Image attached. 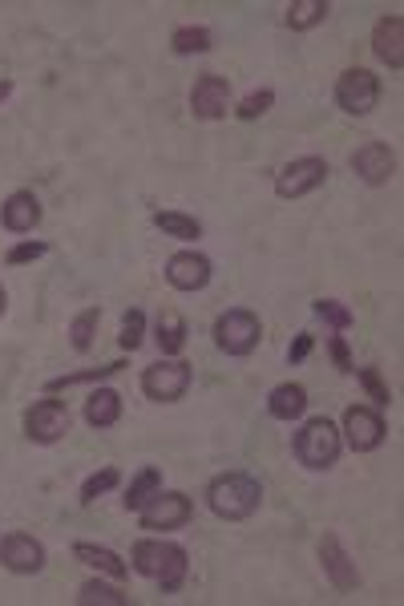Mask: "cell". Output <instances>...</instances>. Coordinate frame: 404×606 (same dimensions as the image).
Listing matches in <instances>:
<instances>
[{
	"mask_svg": "<svg viewBox=\"0 0 404 606\" xmlns=\"http://www.w3.org/2000/svg\"><path fill=\"white\" fill-rule=\"evenodd\" d=\"M263 501V485L259 477L243 473V469H231V473H219L211 485H207V505L211 514L223 518V522H247Z\"/></svg>",
	"mask_w": 404,
	"mask_h": 606,
	"instance_id": "6da1fadb",
	"label": "cell"
},
{
	"mask_svg": "<svg viewBox=\"0 0 404 606\" xmlns=\"http://www.w3.org/2000/svg\"><path fill=\"white\" fill-rule=\"evenodd\" d=\"M340 449H344V437L340 429L328 421V417H312V421H303V429L295 433L291 441V453L303 469H332L340 461Z\"/></svg>",
	"mask_w": 404,
	"mask_h": 606,
	"instance_id": "7a4b0ae2",
	"label": "cell"
},
{
	"mask_svg": "<svg viewBox=\"0 0 404 606\" xmlns=\"http://www.w3.org/2000/svg\"><path fill=\"white\" fill-rule=\"evenodd\" d=\"M259 340H263V324L247 308H231V312H223L215 320V344H219V352H227L235 360L251 356L259 348Z\"/></svg>",
	"mask_w": 404,
	"mask_h": 606,
	"instance_id": "3957f363",
	"label": "cell"
},
{
	"mask_svg": "<svg viewBox=\"0 0 404 606\" xmlns=\"http://www.w3.org/2000/svg\"><path fill=\"white\" fill-rule=\"evenodd\" d=\"M376 101H380V77H376L372 69L352 65V69H344V73L336 77V106H340L344 114L368 118V114L376 110Z\"/></svg>",
	"mask_w": 404,
	"mask_h": 606,
	"instance_id": "277c9868",
	"label": "cell"
},
{
	"mask_svg": "<svg viewBox=\"0 0 404 606\" xmlns=\"http://www.w3.org/2000/svg\"><path fill=\"white\" fill-rule=\"evenodd\" d=\"M69 425H73L69 404L57 400L53 392H49L45 400H37L33 409L25 413V437H29L33 445H57V441L69 433Z\"/></svg>",
	"mask_w": 404,
	"mask_h": 606,
	"instance_id": "5b68a950",
	"label": "cell"
},
{
	"mask_svg": "<svg viewBox=\"0 0 404 606\" xmlns=\"http://www.w3.org/2000/svg\"><path fill=\"white\" fill-rule=\"evenodd\" d=\"M190 514H194V505H190V497L186 493H178V489H158L142 510H138V522H142V530H182L186 522H190Z\"/></svg>",
	"mask_w": 404,
	"mask_h": 606,
	"instance_id": "8992f818",
	"label": "cell"
},
{
	"mask_svg": "<svg viewBox=\"0 0 404 606\" xmlns=\"http://www.w3.org/2000/svg\"><path fill=\"white\" fill-rule=\"evenodd\" d=\"M190 388V364L186 360H158L142 372V392L158 404H174L182 400Z\"/></svg>",
	"mask_w": 404,
	"mask_h": 606,
	"instance_id": "52a82bcc",
	"label": "cell"
},
{
	"mask_svg": "<svg viewBox=\"0 0 404 606\" xmlns=\"http://www.w3.org/2000/svg\"><path fill=\"white\" fill-rule=\"evenodd\" d=\"M328 182V162L308 154V158H295L287 162L279 174H275V194L279 198H303V194H312Z\"/></svg>",
	"mask_w": 404,
	"mask_h": 606,
	"instance_id": "ba28073f",
	"label": "cell"
},
{
	"mask_svg": "<svg viewBox=\"0 0 404 606\" xmlns=\"http://www.w3.org/2000/svg\"><path fill=\"white\" fill-rule=\"evenodd\" d=\"M231 110V81L219 73H202L190 89V114L198 122H219Z\"/></svg>",
	"mask_w": 404,
	"mask_h": 606,
	"instance_id": "9c48e42d",
	"label": "cell"
},
{
	"mask_svg": "<svg viewBox=\"0 0 404 606\" xmlns=\"http://www.w3.org/2000/svg\"><path fill=\"white\" fill-rule=\"evenodd\" d=\"M215 279V263L202 251H174L166 259V283L174 291H202Z\"/></svg>",
	"mask_w": 404,
	"mask_h": 606,
	"instance_id": "30bf717a",
	"label": "cell"
},
{
	"mask_svg": "<svg viewBox=\"0 0 404 606\" xmlns=\"http://www.w3.org/2000/svg\"><path fill=\"white\" fill-rule=\"evenodd\" d=\"M344 437L356 453H372L384 445L388 429H384V417L380 409H368V404H352V409L344 413Z\"/></svg>",
	"mask_w": 404,
	"mask_h": 606,
	"instance_id": "8fae6325",
	"label": "cell"
},
{
	"mask_svg": "<svg viewBox=\"0 0 404 606\" xmlns=\"http://www.w3.org/2000/svg\"><path fill=\"white\" fill-rule=\"evenodd\" d=\"M49 562L45 546L33 538V534H5L0 538V566L13 570V574H41Z\"/></svg>",
	"mask_w": 404,
	"mask_h": 606,
	"instance_id": "7c38bea8",
	"label": "cell"
},
{
	"mask_svg": "<svg viewBox=\"0 0 404 606\" xmlns=\"http://www.w3.org/2000/svg\"><path fill=\"white\" fill-rule=\"evenodd\" d=\"M320 566H324L328 582H332L340 594H348V590L360 586V570H356L352 554L344 550V542H340L336 534H324V538H320Z\"/></svg>",
	"mask_w": 404,
	"mask_h": 606,
	"instance_id": "4fadbf2b",
	"label": "cell"
},
{
	"mask_svg": "<svg viewBox=\"0 0 404 606\" xmlns=\"http://www.w3.org/2000/svg\"><path fill=\"white\" fill-rule=\"evenodd\" d=\"M352 170H356L360 182L384 186V182L396 174V154H392V146H384V142H364V146L352 154Z\"/></svg>",
	"mask_w": 404,
	"mask_h": 606,
	"instance_id": "5bb4252c",
	"label": "cell"
},
{
	"mask_svg": "<svg viewBox=\"0 0 404 606\" xmlns=\"http://www.w3.org/2000/svg\"><path fill=\"white\" fill-rule=\"evenodd\" d=\"M0 223L13 235H29L41 223V202L33 190H13L5 202H0Z\"/></svg>",
	"mask_w": 404,
	"mask_h": 606,
	"instance_id": "9a60e30c",
	"label": "cell"
},
{
	"mask_svg": "<svg viewBox=\"0 0 404 606\" xmlns=\"http://www.w3.org/2000/svg\"><path fill=\"white\" fill-rule=\"evenodd\" d=\"M372 53H376V61H384L388 69H400V65H404V17L388 13V17L376 21V29H372Z\"/></svg>",
	"mask_w": 404,
	"mask_h": 606,
	"instance_id": "2e32d148",
	"label": "cell"
},
{
	"mask_svg": "<svg viewBox=\"0 0 404 606\" xmlns=\"http://www.w3.org/2000/svg\"><path fill=\"white\" fill-rule=\"evenodd\" d=\"M186 574H190V558L178 542H166L162 546V558H158V570H154V582L162 586V594H178L186 586Z\"/></svg>",
	"mask_w": 404,
	"mask_h": 606,
	"instance_id": "e0dca14e",
	"label": "cell"
},
{
	"mask_svg": "<svg viewBox=\"0 0 404 606\" xmlns=\"http://www.w3.org/2000/svg\"><path fill=\"white\" fill-rule=\"evenodd\" d=\"M85 421L93 425V429H114L118 421H122V396L114 392V388H93L89 396H85Z\"/></svg>",
	"mask_w": 404,
	"mask_h": 606,
	"instance_id": "ac0fdd59",
	"label": "cell"
},
{
	"mask_svg": "<svg viewBox=\"0 0 404 606\" xmlns=\"http://www.w3.org/2000/svg\"><path fill=\"white\" fill-rule=\"evenodd\" d=\"M267 413L275 417V421H299L303 413H308V388L303 384H279V388H271V396H267Z\"/></svg>",
	"mask_w": 404,
	"mask_h": 606,
	"instance_id": "d6986e66",
	"label": "cell"
},
{
	"mask_svg": "<svg viewBox=\"0 0 404 606\" xmlns=\"http://www.w3.org/2000/svg\"><path fill=\"white\" fill-rule=\"evenodd\" d=\"M73 558L85 562V566L97 570V574H110V578H126V574H130V562H122L114 550L93 546V542H77V546H73Z\"/></svg>",
	"mask_w": 404,
	"mask_h": 606,
	"instance_id": "ffe728a7",
	"label": "cell"
},
{
	"mask_svg": "<svg viewBox=\"0 0 404 606\" xmlns=\"http://www.w3.org/2000/svg\"><path fill=\"white\" fill-rule=\"evenodd\" d=\"M154 340H158L162 356H178V352L186 348V320H182L174 308H166V312L158 316V324H154Z\"/></svg>",
	"mask_w": 404,
	"mask_h": 606,
	"instance_id": "44dd1931",
	"label": "cell"
},
{
	"mask_svg": "<svg viewBox=\"0 0 404 606\" xmlns=\"http://www.w3.org/2000/svg\"><path fill=\"white\" fill-rule=\"evenodd\" d=\"M332 13L328 0H295V5H287V25L295 33H308L316 25H324V17Z\"/></svg>",
	"mask_w": 404,
	"mask_h": 606,
	"instance_id": "7402d4cb",
	"label": "cell"
},
{
	"mask_svg": "<svg viewBox=\"0 0 404 606\" xmlns=\"http://www.w3.org/2000/svg\"><path fill=\"white\" fill-rule=\"evenodd\" d=\"M126 364L122 360H114V364H101V368H81V372H65V376H53L49 384H45V392H61V388H73V384H101V380H110V376H118Z\"/></svg>",
	"mask_w": 404,
	"mask_h": 606,
	"instance_id": "603a6c76",
	"label": "cell"
},
{
	"mask_svg": "<svg viewBox=\"0 0 404 606\" xmlns=\"http://www.w3.org/2000/svg\"><path fill=\"white\" fill-rule=\"evenodd\" d=\"M158 489H162V473H158V465H146V469L130 481V489H126V497H122V505H126L130 514H138Z\"/></svg>",
	"mask_w": 404,
	"mask_h": 606,
	"instance_id": "cb8c5ba5",
	"label": "cell"
},
{
	"mask_svg": "<svg viewBox=\"0 0 404 606\" xmlns=\"http://www.w3.org/2000/svg\"><path fill=\"white\" fill-rule=\"evenodd\" d=\"M211 45H215V33H211L207 25H182V29H174V37H170V49H174L178 57L207 53Z\"/></svg>",
	"mask_w": 404,
	"mask_h": 606,
	"instance_id": "d4e9b609",
	"label": "cell"
},
{
	"mask_svg": "<svg viewBox=\"0 0 404 606\" xmlns=\"http://www.w3.org/2000/svg\"><path fill=\"white\" fill-rule=\"evenodd\" d=\"M154 227H158L162 235H170V239H182V243L202 239V223L190 219V215H178V211H158V215H154Z\"/></svg>",
	"mask_w": 404,
	"mask_h": 606,
	"instance_id": "484cf974",
	"label": "cell"
},
{
	"mask_svg": "<svg viewBox=\"0 0 404 606\" xmlns=\"http://www.w3.org/2000/svg\"><path fill=\"white\" fill-rule=\"evenodd\" d=\"M97 324H101V308H85V312L73 316V324H69V344H73V352H89V348H93Z\"/></svg>",
	"mask_w": 404,
	"mask_h": 606,
	"instance_id": "4316f807",
	"label": "cell"
},
{
	"mask_svg": "<svg viewBox=\"0 0 404 606\" xmlns=\"http://www.w3.org/2000/svg\"><path fill=\"white\" fill-rule=\"evenodd\" d=\"M77 602H81V606H126L130 598H126L118 586H106V582L89 578V582L77 590Z\"/></svg>",
	"mask_w": 404,
	"mask_h": 606,
	"instance_id": "83f0119b",
	"label": "cell"
},
{
	"mask_svg": "<svg viewBox=\"0 0 404 606\" xmlns=\"http://www.w3.org/2000/svg\"><path fill=\"white\" fill-rule=\"evenodd\" d=\"M118 481H122V473L114 469V465H106V469H97V473H89L85 477V485H81V493H77V501L81 505H93L101 493H110V489H118Z\"/></svg>",
	"mask_w": 404,
	"mask_h": 606,
	"instance_id": "f1b7e54d",
	"label": "cell"
},
{
	"mask_svg": "<svg viewBox=\"0 0 404 606\" xmlns=\"http://www.w3.org/2000/svg\"><path fill=\"white\" fill-rule=\"evenodd\" d=\"M312 312H316L332 332H348V328H352V320H356V316H352V308H344L340 299H316V303H312Z\"/></svg>",
	"mask_w": 404,
	"mask_h": 606,
	"instance_id": "f546056e",
	"label": "cell"
},
{
	"mask_svg": "<svg viewBox=\"0 0 404 606\" xmlns=\"http://www.w3.org/2000/svg\"><path fill=\"white\" fill-rule=\"evenodd\" d=\"M142 340H146V312H142V308H130V312H126V320H122V336H118V344H122V352H138V348H142Z\"/></svg>",
	"mask_w": 404,
	"mask_h": 606,
	"instance_id": "4dcf8cb0",
	"label": "cell"
},
{
	"mask_svg": "<svg viewBox=\"0 0 404 606\" xmlns=\"http://www.w3.org/2000/svg\"><path fill=\"white\" fill-rule=\"evenodd\" d=\"M356 372V380H360V388L368 392V400L376 404V409H388V400H392V392H388V384H384V376H380V368H352Z\"/></svg>",
	"mask_w": 404,
	"mask_h": 606,
	"instance_id": "1f68e13d",
	"label": "cell"
},
{
	"mask_svg": "<svg viewBox=\"0 0 404 606\" xmlns=\"http://www.w3.org/2000/svg\"><path fill=\"white\" fill-rule=\"evenodd\" d=\"M271 106H275V89H255V93H247V97L239 101L235 114H239L243 122H255V118H263Z\"/></svg>",
	"mask_w": 404,
	"mask_h": 606,
	"instance_id": "d6a6232c",
	"label": "cell"
},
{
	"mask_svg": "<svg viewBox=\"0 0 404 606\" xmlns=\"http://www.w3.org/2000/svg\"><path fill=\"white\" fill-rule=\"evenodd\" d=\"M41 255H49V243H45V239H21L17 247H9L5 263H9V267H21V263H33V259H41Z\"/></svg>",
	"mask_w": 404,
	"mask_h": 606,
	"instance_id": "836d02e7",
	"label": "cell"
},
{
	"mask_svg": "<svg viewBox=\"0 0 404 606\" xmlns=\"http://www.w3.org/2000/svg\"><path fill=\"white\" fill-rule=\"evenodd\" d=\"M328 352H332V360H336V368L344 372V376H352V352H348V340L344 336H328Z\"/></svg>",
	"mask_w": 404,
	"mask_h": 606,
	"instance_id": "e575fe53",
	"label": "cell"
},
{
	"mask_svg": "<svg viewBox=\"0 0 404 606\" xmlns=\"http://www.w3.org/2000/svg\"><path fill=\"white\" fill-rule=\"evenodd\" d=\"M312 348H316V336H312V332H299L295 344L287 348V360H291V364H303V360L312 356Z\"/></svg>",
	"mask_w": 404,
	"mask_h": 606,
	"instance_id": "d590c367",
	"label": "cell"
},
{
	"mask_svg": "<svg viewBox=\"0 0 404 606\" xmlns=\"http://www.w3.org/2000/svg\"><path fill=\"white\" fill-rule=\"evenodd\" d=\"M13 97V77H0V106Z\"/></svg>",
	"mask_w": 404,
	"mask_h": 606,
	"instance_id": "8d00e7d4",
	"label": "cell"
},
{
	"mask_svg": "<svg viewBox=\"0 0 404 606\" xmlns=\"http://www.w3.org/2000/svg\"><path fill=\"white\" fill-rule=\"evenodd\" d=\"M5 312H9V291L0 287V316H5Z\"/></svg>",
	"mask_w": 404,
	"mask_h": 606,
	"instance_id": "74e56055",
	"label": "cell"
}]
</instances>
